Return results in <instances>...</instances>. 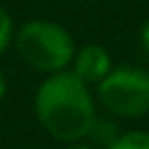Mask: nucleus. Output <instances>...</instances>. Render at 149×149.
<instances>
[{
	"label": "nucleus",
	"mask_w": 149,
	"mask_h": 149,
	"mask_svg": "<svg viewBox=\"0 0 149 149\" xmlns=\"http://www.w3.org/2000/svg\"><path fill=\"white\" fill-rule=\"evenodd\" d=\"M119 133H121V130H119L114 116H105V119L95 116V121H93V126H91L86 140H91L93 147H102V149H105L109 142H114V137H116Z\"/></svg>",
	"instance_id": "5"
},
{
	"label": "nucleus",
	"mask_w": 149,
	"mask_h": 149,
	"mask_svg": "<svg viewBox=\"0 0 149 149\" xmlns=\"http://www.w3.org/2000/svg\"><path fill=\"white\" fill-rule=\"evenodd\" d=\"M12 42L16 47L19 58L35 72H42L44 77L70 70L77 49L68 28L47 19H33L21 23L14 30Z\"/></svg>",
	"instance_id": "2"
},
{
	"label": "nucleus",
	"mask_w": 149,
	"mask_h": 149,
	"mask_svg": "<svg viewBox=\"0 0 149 149\" xmlns=\"http://www.w3.org/2000/svg\"><path fill=\"white\" fill-rule=\"evenodd\" d=\"M112 68H114L112 56L100 44H84V47L74 49V56H72V63H70V72L88 86L102 81L109 74Z\"/></svg>",
	"instance_id": "4"
},
{
	"label": "nucleus",
	"mask_w": 149,
	"mask_h": 149,
	"mask_svg": "<svg viewBox=\"0 0 149 149\" xmlns=\"http://www.w3.org/2000/svg\"><path fill=\"white\" fill-rule=\"evenodd\" d=\"M5 95H7V77H5V72L0 70V102L5 100Z\"/></svg>",
	"instance_id": "10"
},
{
	"label": "nucleus",
	"mask_w": 149,
	"mask_h": 149,
	"mask_svg": "<svg viewBox=\"0 0 149 149\" xmlns=\"http://www.w3.org/2000/svg\"><path fill=\"white\" fill-rule=\"evenodd\" d=\"M14 21H12V16H9V12L0 5V56L7 51V47L12 44V40H14Z\"/></svg>",
	"instance_id": "7"
},
{
	"label": "nucleus",
	"mask_w": 149,
	"mask_h": 149,
	"mask_svg": "<svg viewBox=\"0 0 149 149\" xmlns=\"http://www.w3.org/2000/svg\"><path fill=\"white\" fill-rule=\"evenodd\" d=\"M35 116L40 126L58 142L86 140L98 109L95 98L79 77L70 70L47 74L35 91Z\"/></svg>",
	"instance_id": "1"
},
{
	"label": "nucleus",
	"mask_w": 149,
	"mask_h": 149,
	"mask_svg": "<svg viewBox=\"0 0 149 149\" xmlns=\"http://www.w3.org/2000/svg\"><path fill=\"white\" fill-rule=\"evenodd\" d=\"M140 42H142V47H144V51L149 54V19L142 23V28H140Z\"/></svg>",
	"instance_id": "8"
},
{
	"label": "nucleus",
	"mask_w": 149,
	"mask_h": 149,
	"mask_svg": "<svg viewBox=\"0 0 149 149\" xmlns=\"http://www.w3.org/2000/svg\"><path fill=\"white\" fill-rule=\"evenodd\" d=\"M63 149H95L93 144H86L84 140H79V142H68Z\"/></svg>",
	"instance_id": "9"
},
{
	"label": "nucleus",
	"mask_w": 149,
	"mask_h": 149,
	"mask_svg": "<svg viewBox=\"0 0 149 149\" xmlns=\"http://www.w3.org/2000/svg\"><path fill=\"white\" fill-rule=\"evenodd\" d=\"M98 102L114 119H140L149 112V72L119 65L95 84Z\"/></svg>",
	"instance_id": "3"
},
{
	"label": "nucleus",
	"mask_w": 149,
	"mask_h": 149,
	"mask_svg": "<svg viewBox=\"0 0 149 149\" xmlns=\"http://www.w3.org/2000/svg\"><path fill=\"white\" fill-rule=\"evenodd\" d=\"M105 149H149V130H144V128L123 130Z\"/></svg>",
	"instance_id": "6"
}]
</instances>
